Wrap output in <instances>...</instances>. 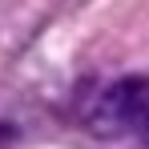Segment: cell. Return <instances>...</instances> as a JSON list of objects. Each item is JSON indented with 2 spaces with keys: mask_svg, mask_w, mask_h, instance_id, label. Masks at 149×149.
<instances>
[{
  "mask_svg": "<svg viewBox=\"0 0 149 149\" xmlns=\"http://www.w3.org/2000/svg\"><path fill=\"white\" fill-rule=\"evenodd\" d=\"M93 129L97 133H133L149 145V81L129 77L101 93L93 109Z\"/></svg>",
  "mask_w": 149,
  "mask_h": 149,
  "instance_id": "cell-1",
  "label": "cell"
}]
</instances>
